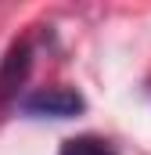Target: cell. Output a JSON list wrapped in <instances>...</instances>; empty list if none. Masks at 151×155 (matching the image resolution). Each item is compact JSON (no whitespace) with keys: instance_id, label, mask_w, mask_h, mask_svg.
<instances>
[{"instance_id":"obj_3","label":"cell","mask_w":151,"mask_h":155,"mask_svg":"<svg viewBox=\"0 0 151 155\" xmlns=\"http://www.w3.org/2000/svg\"><path fill=\"white\" fill-rule=\"evenodd\" d=\"M58 155H119V152L112 141H104L97 134H79V137H69L58 148Z\"/></svg>"},{"instance_id":"obj_1","label":"cell","mask_w":151,"mask_h":155,"mask_svg":"<svg viewBox=\"0 0 151 155\" xmlns=\"http://www.w3.org/2000/svg\"><path fill=\"white\" fill-rule=\"evenodd\" d=\"M83 108H86V101L69 87H47V90H36L22 101V112L40 119H72Z\"/></svg>"},{"instance_id":"obj_2","label":"cell","mask_w":151,"mask_h":155,"mask_svg":"<svg viewBox=\"0 0 151 155\" xmlns=\"http://www.w3.org/2000/svg\"><path fill=\"white\" fill-rule=\"evenodd\" d=\"M29 69H33V47H29V40L11 43V51H7V58H4V65H0V101L11 97V94L25 83Z\"/></svg>"}]
</instances>
